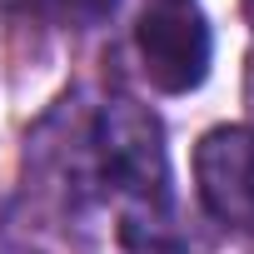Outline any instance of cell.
<instances>
[{
  "label": "cell",
  "instance_id": "6da1fadb",
  "mask_svg": "<svg viewBox=\"0 0 254 254\" xmlns=\"http://www.w3.org/2000/svg\"><path fill=\"white\" fill-rule=\"evenodd\" d=\"M95 155L100 175L115 190L120 209L130 224H165L170 219V150H165V125L135 105V100H110L95 120Z\"/></svg>",
  "mask_w": 254,
  "mask_h": 254
},
{
  "label": "cell",
  "instance_id": "7a4b0ae2",
  "mask_svg": "<svg viewBox=\"0 0 254 254\" xmlns=\"http://www.w3.org/2000/svg\"><path fill=\"white\" fill-rule=\"evenodd\" d=\"M135 50H140V65H145V75H150L155 90L190 95L209 75L214 35H209V20L190 5V0H165V5H155V10L140 15Z\"/></svg>",
  "mask_w": 254,
  "mask_h": 254
},
{
  "label": "cell",
  "instance_id": "3957f363",
  "mask_svg": "<svg viewBox=\"0 0 254 254\" xmlns=\"http://www.w3.org/2000/svg\"><path fill=\"white\" fill-rule=\"evenodd\" d=\"M194 180L204 209L224 229L254 239V130L244 125L209 130L194 150Z\"/></svg>",
  "mask_w": 254,
  "mask_h": 254
},
{
  "label": "cell",
  "instance_id": "277c9868",
  "mask_svg": "<svg viewBox=\"0 0 254 254\" xmlns=\"http://www.w3.org/2000/svg\"><path fill=\"white\" fill-rule=\"evenodd\" d=\"M20 5L35 10V15H45V20H55V25H75V30H85V25L110 20L120 0H20Z\"/></svg>",
  "mask_w": 254,
  "mask_h": 254
},
{
  "label": "cell",
  "instance_id": "5b68a950",
  "mask_svg": "<svg viewBox=\"0 0 254 254\" xmlns=\"http://www.w3.org/2000/svg\"><path fill=\"white\" fill-rule=\"evenodd\" d=\"M10 254H30V249H10Z\"/></svg>",
  "mask_w": 254,
  "mask_h": 254
}]
</instances>
